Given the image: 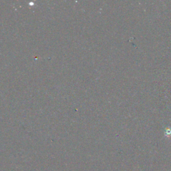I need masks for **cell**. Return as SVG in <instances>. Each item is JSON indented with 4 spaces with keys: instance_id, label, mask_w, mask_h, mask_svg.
Listing matches in <instances>:
<instances>
[{
    "instance_id": "obj_1",
    "label": "cell",
    "mask_w": 171,
    "mask_h": 171,
    "mask_svg": "<svg viewBox=\"0 0 171 171\" xmlns=\"http://www.w3.org/2000/svg\"><path fill=\"white\" fill-rule=\"evenodd\" d=\"M165 135L167 136H171V129L170 128H166L165 130Z\"/></svg>"
}]
</instances>
